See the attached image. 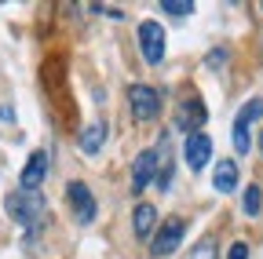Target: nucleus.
<instances>
[{
	"mask_svg": "<svg viewBox=\"0 0 263 259\" xmlns=\"http://www.w3.org/2000/svg\"><path fill=\"white\" fill-rule=\"evenodd\" d=\"M0 121L11 124V121H15V110H11V106H0Z\"/></svg>",
	"mask_w": 263,
	"mask_h": 259,
	"instance_id": "nucleus-20",
	"label": "nucleus"
},
{
	"mask_svg": "<svg viewBox=\"0 0 263 259\" xmlns=\"http://www.w3.org/2000/svg\"><path fill=\"white\" fill-rule=\"evenodd\" d=\"M183 234H186V223L176 215V219H168L161 226V230L150 237V252L154 255H172V252H179V245H183Z\"/></svg>",
	"mask_w": 263,
	"mask_h": 259,
	"instance_id": "nucleus-5",
	"label": "nucleus"
},
{
	"mask_svg": "<svg viewBox=\"0 0 263 259\" xmlns=\"http://www.w3.org/2000/svg\"><path fill=\"white\" fill-rule=\"evenodd\" d=\"M44 175H48V153L44 150H33L29 161H26V168H22V190L37 193L41 183H44Z\"/></svg>",
	"mask_w": 263,
	"mask_h": 259,
	"instance_id": "nucleus-9",
	"label": "nucleus"
},
{
	"mask_svg": "<svg viewBox=\"0 0 263 259\" xmlns=\"http://www.w3.org/2000/svg\"><path fill=\"white\" fill-rule=\"evenodd\" d=\"M103 143H106V121H91L84 132H81V150L88 157H95L99 150H103Z\"/></svg>",
	"mask_w": 263,
	"mask_h": 259,
	"instance_id": "nucleus-11",
	"label": "nucleus"
},
{
	"mask_svg": "<svg viewBox=\"0 0 263 259\" xmlns=\"http://www.w3.org/2000/svg\"><path fill=\"white\" fill-rule=\"evenodd\" d=\"M259 150H263V135H259Z\"/></svg>",
	"mask_w": 263,
	"mask_h": 259,
	"instance_id": "nucleus-22",
	"label": "nucleus"
},
{
	"mask_svg": "<svg viewBox=\"0 0 263 259\" xmlns=\"http://www.w3.org/2000/svg\"><path fill=\"white\" fill-rule=\"evenodd\" d=\"M128 103H132L136 121H154V117L161 113V95H157L150 84H132V88H128Z\"/></svg>",
	"mask_w": 263,
	"mask_h": 259,
	"instance_id": "nucleus-3",
	"label": "nucleus"
},
{
	"mask_svg": "<svg viewBox=\"0 0 263 259\" xmlns=\"http://www.w3.org/2000/svg\"><path fill=\"white\" fill-rule=\"evenodd\" d=\"M186 259H216V237H201V241L190 248Z\"/></svg>",
	"mask_w": 263,
	"mask_h": 259,
	"instance_id": "nucleus-16",
	"label": "nucleus"
},
{
	"mask_svg": "<svg viewBox=\"0 0 263 259\" xmlns=\"http://www.w3.org/2000/svg\"><path fill=\"white\" fill-rule=\"evenodd\" d=\"M212 186L219 193H230V190H238V165L234 161H219L216 172H212Z\"/></svg>",
	"mask_w": 263,
	"mask_h": 259,
	"instance_id": "nucleus-12",
	"label": "nucleus"
},
{
	"mask_svg": "<svg viewBox=\"0 0 263 259\" xmlns=\"http://www.w3.org/2000/svg\"><path fill=\"white\" fill-rule=\"evenodd\" d=\"M238 113H241L249 124H252V121H259V117H263V99H249V103H245Z\"/></svg>",
	"mask_w": 263,
	"mask_h": 259,
	"instance_id": "nucleus-18",
	"label": "nucleus"
},
{
	"mask_svg": "<svg viewBox=\"0 0 263 259\" xmlns=\"http://www.w3.org/2000/svg\"><path fill=\"white\" fill-rule=\"evenodd\" d=\"M161 11L172 15V18H186V15H194V4H190V0H179V4H176V0H164Z\"/></svg>",
	"mask_w": 263,
	"mask_h": 259,
	"instance_id": "nucleus-17",
	"label": "nucleus"
},
{
	"mask_svg": "<svg viewBox=\"0 0 263 259\" xmlns=\"http://www.w3.org/2000/svg\"><path fill=\"white\" fill-rule=\"evenodd\" d=\"M223 58H227V51L219 48V51H212V66H223Z\"/></svg>",
	"mask_w": 263,
	"mask_h": 259,
	"instance_id": "nucleus-21",
	"label": "nucleus"
},
{
	"mask_svg": "<svg viewBox=\"0 0 263 259\" xmlns=\"http://www.w3.org/2000/svg\"><path fill=\"white\" fill-rule=\"evenodd\" d=\"M136 41H139V51H143V58L150 62V66H161V62H164V26L154 22V18L139 22Z\"/></svg>",
	"mask_w": 263,
	"mask_h": 259,
	"instance_id": "nucleus-2",
	"label": "nucleus"
},
{
	"mask_svg": "<svg viewBox=\"0 0 263 259\" xmlns=\"http://www.w3.org/2000/svg\"><path fill=\"white\" fill-rule=\"evenodd\" d=\"M183 157H186L190 172H201V168L209 165V157H212V139H209L205 132L186 135V143H183Z\"/></svg>",
	"mask_w": 263,
	"mask_h": 259,
	"instance_id": "nucleus-7",
	"label": "nucleus"
},
{
	"mask_svg": "<svg viewBox=\"0 0 263 259\" xmlns=\"http://www.w3.org/2000/svg\"><path fill=\"white\" fill-rule=\"evenodd\" d=\"M205 121H209V110H205V103L197 99V95H190V99L179 103V110H176V128H179L183 135H197Z\"/></svg>",
	"mask_w": 263,
	"mask_h": 259,
	"instance_id": "nucleus-4",
	"label": "nucleus"
},
{
	"mask_svg": "<svg viewBox=\"0 0 263 259\" xmlns=\"http://www.w3.org/2000/svg\"><path fill=\"white\" fill-rule=\"evenodd\" d=\"M154 234H157V208L143 201V205L136 208V237L146 241V237H154Z\"/></svg>",
	"mask_w": 263,
	"mask_h": 259,
	"instance_id": "nucleus-13",
	"label": "nucleus"
},
{
	"mask_svg": "<svg viewBox=\"0 0 263 259\" xmlns=\"http://www.w3.org/2000/svg\"><path fill=\"white\" fill-rule=\"evenodd\" d=\"M154 179H157V161H154V150H143L136 161H132V190L143 193Z\"/></svg>",
	"mask_w": 263,
	"mask_h": 259,
	"instance_id": "nucleus-8",
	"label": "nucleus"
},
{
	"mask_svg": "<svg viewBox=\"0 0 263 259\" xmlns=\"http://www.w3.org/2000/svg\"><path fill=\"white\" fill-rule=\"evenodd\" d=\"M66 197H70V208H73V215H77V223H91L95 219V212H99V205H95V197H91V190L84 186V183H70L66 186Z\"/></svg>",
	"mask_w": 263,
	"mask_h": 259,
	"instance_id": "nucleus-6",
	"label": "nucleus"
},
{
	"mask_svg": "<svg viewBox=\"0 0 263 259\" xmlns=\"http://www.w3.org/2000/svg\"><path fill=\"white\" fill-rule=\"evenodd\" d=\"M154 161H157V179H154V183H157L161 190H168V186H172V172H176V168H172V146H168V135L157 139Z\"/></svg>",
	"mask_w": 263,
	"mask_h": 259,
	"instance_id": "nucleus-10",
	"label": "nucleus"
},
{
	"mask_svg": "<svg viewBox=\"0 0 263 259\" xmlns=\"http://www.w3.org/2000/svg\"><path fill=\"white\" fill-rule=\"evenodd\" d=\"M259 208H263V190L259 186H249L245 197H241V212L245 215H259Z\"/></svg>",
	"mask_w": 263,
	"mask_h": 259,
	"instance_id": "nucleus-15",
	"label": "nucleus"
},
{
	"mask_svg": "<svg viewBox=\"0 0 263 259\" xmlns=\"http://www.w3.org/2000/svg\"><path fill=\"white\" fill-rule=\"evenodd\" d=\"M227 259H249V245H245V241H234V245H230V252H227Z\"/></svg>",
	"mask_w": 263,
	"mask_h": 259,
	"instance_id": "nucleus-19",
	"label": "nucleus"
},
{
	"mask_svg": "<svg viewBox=\"0 0 263 259\" xmlns=\"http://www.w3.org/2000/svg\"><path fill=\"white\" fill-rule=\"evenodd\" d=\"M249 128H252V124H249V121L238 113V117H234V128H230V135H234V150H238V153H249V146H252Z\"/></svg>",
	"mask_w": 263,
	"mask_h": 259,
	"instance_id": "nucleus-14",
	"label": "nucleus"
},
{
	"mask_svg": "<svg viewBox=\"0 0 263 259\" xmlns=\"http://www.w3.org/2000/svg\"><path fill=\"white\" fill-rule=\"evenodd\" d=\"M4 208H8V215H11L15 223L29 226V230H41V226H44V215H48V205H44V197H41V190H37V193H29V190L8 193V197H4Z\"/></svg>",
	"mask_w": 263,
	"mask_h": 259,
	"instance_id": "nucleus-1",
	"label": "nucleus"
}]
</instances>
